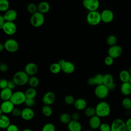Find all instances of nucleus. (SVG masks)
<instances>
[{"label": "nucleus", "mask_w": 131, "mask_h": 131, "mask_svg": "<svg viewBox=\"0 0 131 131\" xmlns=\"http://www.w3.org/2000/svg\"><path fill=\"white\" fill-rule=\"evenodd\" d=\"M82 5L89 12L97 11L100 3L98 0H84L82 2Z\"/></svg>", "instance_id": "obj_10"}, {"label": "nucleus", "mask_w": 131, "mask_h": 131, "mask_svg": "<svg viewBox=\"0 0 131 131\" xmlns=\"http://www.w3.org/2000/svg\"><path fill=\"white\" fill-rule=\"evenodd\" d=\"M8 70V67L6 63H1L0 65V71L2 72H6Z\"/></svg>", "instance_id": "obj_50"}, {"label": "nucleus", "mask_w": 131, "mask_h": 131, "mask_svg": "<svg viewBox=\"0 0 131 131\" xmlns=\"http://www.w3.org/2000/svg\"><path fill=\"white\" fill-rule=\"evenodd\" d=\"M95 108L96 115L100 118L108 116L111 113L110 105L107 102L104 101H101L98 102Z\"/></svg>", "instance_id": "obj_1"}, {"label": "nucleus", "mask_w": 131, "mask_h": 131, "mask_svg": "<svg viewBox=\"0 0 131 131\" xmlns=\"http://www.w3.org/2000/svg\"><path fill=\"white\" fill-rule=\"evenodd\" d=\"M129 82L131 84V75H130V79H129Z\"/></svg>", "instance_id": "obj_59"}, {"label": "nucleus", "mask_w": 131, "mask_h": 131, "mask_svg": "<svg viewBox=\"0 0 131 131\" xmlns=\"http://www.w3.org/2000/svg\"><path fill=\"white\" fill-rule=\"evenodd\" d=\"M10 124L9 118L5 114L0 115V128L6 129Z\"/></svg>", "instance_id": "obj_25"}, {"label": "nucleus", "mask_w": 131, "mask_h": 131, "mask_svg": "<svg viewBox=\"0 0 131 131\" xmlns=\"http://www.w3.org/2000/svg\"><path fill=\"white\" fill-rule=\"evenodd\" d=\"M84 114L86 116L90 118L96 115L95 107H93L92 106L86 107L84 109Z\"/></svg>", "instance_id": "obj_36"}, {"label": "nucleus", "mask_w": 131, "mask_h": 131, "mask_svg": "<svg viewBox=\"0 0 131 131\" xmlns=\"http://www.w3.org/2000/svg\"><path fill=\"white\" fill-rule=\"evenodd\" d=\"M128 71V72L130 74V75H131V66H130L129 68H128V70H127Z\"/></svg>", "instance_id": "obj_56"}, {"label": "nucleus", "mask_w": 131, "mask_h": 131, "mask_svg": "<svg viewBox=\"0 0 131 131\" xmlns=\"http://www.w3.org/2000/svg\"><path fill=\"white\" fill-rule=\"evenodd\" d=\"M122 105L123 107L126 110H131V99L128 97H125L122 100Z\"/></svg>", "instance_id": "obj_35"}, {"label": "nucleus", "mask_w": 131, "mask_h": 131, "mask_svg": "<svg viewBox=\"0 0 131 131\" xmlns=\"http://www.w3.org/2000/svg\"><path fill=\"white\" fill-rule=\"evenodd\" d=\"M4 49L10 53H14L18 51L19 44L14 39L9 38L7 39L4 43Z\"/></svg>", "instance_id": "obj_7"}, {"label": "nucleus", "mask_w": 131, "mask_h": 131, "mask_svg": "<svg viewBox=\"0 0 131 131\" xmlns=\"http://www.w3.org/2000/svg\"><path fill=\"white\" fill-rule=\"evenodd\" d=\"M56 99V95L54 93L51 91L46 92L42 98V102L45 105L50 106L53 104Z\"/></svg>", "instance_id": "obj_13"}, {"label": "nucleus", "mask_w": 131, "mask_h": 131, "mask_svg": "<svg viewBox=\"0 0 131 131\" xmlns=\"http://www.w3.org/2000/svg\"><path fill=\"white\" fill-rule=\"evenodd\" d=\"M86 20L90 25L97 26L101 21L100 13L98 11L89 12L86 15Z\"/></svg>", "instance_id": "obj_4"}, {"label": "nucleus", "mask_w": 131, "mask_h": 131, "mask_svg": "<svg viewBox=\"0 0 131 131\" xmlns=\"http://www.w3.org/2000/svg\"><path fill=\"white\" fill-rule=\"evenodd\" d=\"M8 80L5 78L0 79V89L1 90L6 89L8 86Z\"/></svg>", "instance_id": "obj_45"}, {"label": "nucleus", "mask_w": 131, "mask_h": 131, "mask_svg": "<svg viewBox=\"0 0 131 131\" xmlns=\"http://www.w3.org/2000/svg\"><path fill=\"white\" fill-rule=\"evenodd\" d=\"M113 83H114V80L112 75L107 73L103 75V84L108 87Z\"/></svg>", "instance_id": "obj_27"}, {"label": "nucleus", "mask_w": 131, "mask_h": 131, "mask_svg": "<svg viewBox=\"0 0 131 131\" xmlns=\"http://www.w3.org/2000/svg\"><path fill=\"white\" fill-rule=\"evenodd\" d=\"M59 119L60 122L63 124H68L72 120L71 116L66 113L61 114L59 117Z\"/></svg>", "instance_id": "obj_30"}, {"label": "nucleus", "mask_w": 131, "mask_h": 131, "mask_svg": "<svg viewBox=\"0 0 131 131\" xmlns=\"http://www.w3.org/2000/svg\"><path fill=\"white\" fill-rule=\"evenodd\" d=\"M73 104L75 108L79 111L84 110L87 107V102L86 100L82 98L76 99Z\"/></svg>", "instance_id": "obj_20"}, {"label": "nucleus", "mask_w": 131, "mask_h": 131, "mask_svg": "<svg viewBox=\"0 0 131 131\" xmlns=\"http://www.w3.org/2000/svg\"><path fill=\"white\" fill-rule=\"evenodd\" d=\"M126 130L127 131H131V118H129L126 120L125 122Z\"/></svg>", "instance_id": "obj_49"}, {"label": "nucleus", "mask_w": 131, "mask_h": 131, "mask_svg": "<svg viewBox=\"0 0 131 131\" xmlns=\"http://www.w3.org/2000/svg\"><path fill=\"white\" fill-rule=\"evenodd\" d=\"M60 66L61 68V71L66 74H70L75 71V65L71 61L64 60L63 62Z\"/></svg>", "instance_id": "obj_14"}, {"label": "nucleus", "mask_w": 131, "mask_h": 131, "mask_svg": "<svg viewBox=\"0 0 131 131\" xmlns=\"http://www.w3.org/2000/svg\"><path fill=\"white\" fill-rule=\"evenodd\" d=\"M117 38L115 35H110L106 38V43L110 47H111L117 45Z\"/></svg>", "instance_id": "obj_33"}, {"label": "nucleus", "mask_w": 131, "mask_h": 131, "mask_svg": "<svg viewBox=\"0 0 131 131\" xmlns=\"http://www.w3.org/2000/svg\"><path fill=\"white\" fill-rule=\"evenodd\" d=\"M84 131H93V130H91V129H85Z\"/></svg>", "instance_id": "obj_58"}, {"label": "nucleus", "mask_w": 131, "mask_h": 131, "mask_svg": "<svg viewBox=\"0 0 131 131\" xmlns=\"http://www.w3.org/2000/svg\"><path fill=\"white\" fill-rule=\"evenodd\" d=\"M41 131H56L55 127L53 123H47L43 125Z\"/></svg>", "instance_id": "obj_39"}, {"label": "nucleus", "mask_w": 131, "mask_h": 131, "mask_svg": "<svg viewBox=\"0 0 131 131\" xmlns=\"http://www.w3.org/2000/svg\"><path fill=\"white\" fill-rule=\"evenodd\" d=\"M7 131H19L18 126L14 124H10L6 128Z\"/></svg>", "instance_id": "obj_46"}, {"label": "nucleus", "mask_w": 131, "mask_h": 131, "mask_svg": "<svg viewBox=\"0 0 131 131\" xmlns=\"http://www.w3.org/2000/svg\"><path fill=\"white\" fill-rule=\"evenodd\" d=\"M89 126L92 129H96L99 128L101 124V119L97 115H95L90 118Z\"/></svg>", "instance_id": "obj_19"}, {"label": "nucleus", "mask_w": 131, "mask_h": 131, "mask_svg": "<svg viewBox=\"0 0 131 131\" xmlns=\"http://www.w3.org/2000/svg\"><path fill=\"white\" fill-rule=\"evenodd\" d=\"M123 52L122 47L118 45H116L111 47L108 49V55L113 58L114 59L120 57Z\"/></svg>", "instance_id": "obj_11"}, {"label": "nucleus", "mask_w": 131, "mask_h": 131, "mask_svg": "<svg viewBox=\"0 0 131 131\" xmlns=\"http://www.w3.org/2000/svg\"><path fill=\"white\" fill-rule=\"evenodd\" d=\"M100 131H111V125L106 123H101L99 126Z\"/></svg>", "instance_id": "obj_42"}, {"label": "nucleus", "mask_w": 131, "mask_h": 131, "mask_svg": "<svg viewBox=\"0 0 131 131\" xmlns=\"http://www.w3.org/2000/svg\"><path fill=\"white\" fill-rule=\"evenodd\" d=\"M4 44L0 43V52H2L4 50Z\"/></svg>", "instance_id": "obj_54"}, {"label": "nucleus", "mask_w": 131, "mask_h": 131, "mask_svg": "<svg viewBox=\"0 0 131 131\" xmlns=\"http://www.w3.org/2000/svg\"><path fill=\"white\" fill-rule=\"evenodd\" d=\"M68 128L69 131H81L82 125L78 121H71L68 124Z\"/></svg>", "instance_id": "obj_21"}, {"label": "nucleus", "mask_w": 131, "mask_h": 131, "mask_svg": "<svg viewBox=\"0 0 131 131\" xmlns=\"http://www.w3.org/2000/svg\"><path fill=\"white\" fill-rule=\"evenodd\" d=\"M29 76L24 71H19L16 72L12 78V80L16 85L23 86L28 83Z\"/></svg>", "instance_id": "obj_2"}, {"label": "nucleus", "mask_w": 131, "mask_h": 131, "mask_svg": "<svg viewBox=\"0 0 131 131\" xmlns=\"http://www.w3.org/2000/svg\"><path fill=\"white\" fill-rule=\"evenodd\" d=\"M37 6V11L43 15L44 14L48 12L50 9V5L49 3L45 1L40 2Z\"/></svg>", "instance_id": "obj_22"}, {"label": "nucleus", "mask_w": 131, "mask_h": 131, "mask_svg": "<svg viewBox=\"0 0 131 131\" xmlns=\"http://www.w3.org/2000/svg\"><path fill=\"white\" fill-rule=\"evenodd\" d=\"M5 20L4 18L3 15H2V14H0V29H2L3 25L4 24V23H5Z\"/></svg>", "instance_id": "obj_52"}, {"label": "nucleus", "mask_w": 131, "mask_h": 131, "mask_svg": "<svg viewBox=\"0 0 131 131\" xmlns=\"http://www.w3.org/2000/svg\"><path fill=\"white\" fill-rule=\"evenodd\" d=\"M26 99L25 93L18 91L13 93L10 101L14 104V105H19L24 103Z\"/></svg>", "instance_id": "obj_5"}, {"label": "nucleus", "mask_w": 131, "mask_h": 131, "mask_svg": "<svg viewBox=\"0 0 131 131\" xmlns=\"http://www.w3.org/2000/svg\"><path fill=\"white\" fill-rule=\"evenodd\" d=\"M64 100L66 104L68 105H71L74 104L75 100L74 97L73 96L71 95H68L64 97Z\"/></svg>", "instance_id": "obj_40"}, {"label": "nucleus", "mask_w": 131, "mask_h": 131, "mask_svg": "<svg viewBox=\"0 0 131 131\" xmlns=\"http://www.w3.org/2000/svg\"><path fill=\"white\" fill-rule=\"evenodd\" d=\"M101 21L105 23H110L112 22L114 18L113 12L110 9H104L101 13Z\"/></svg>", "instance_id": "obj_12"}, {"label": "nucleus", "mask_w": 131, "mask_h": 131, "mask_svg": "<svg viewBox=\"0 0 131 131\" xmlns=\"http://www.w3.org/2000/svg\"><path fill=\"white\" fill-rule=\"evenodd\" d=\"M107 88H108L109 91H113V90H115V89L116 88V85H115V83H113V84H112L111 85H110Z\"/></svg>", "instance_id": "obj_53"}, {"label": "nucleus", "mask_w": 131, "mask_h": 131, "mask_svg": "<svg viewBox=\"0 0 131 131\" xmlns=\"http://www.w3.org/2000/svg\"><path fill=\"white\" fill-rule=\"evenodd\" d=\"M25 95L26 98L34 99L37 95V91L35 88L30 87L26 90Z\"/></svg>", "instance_id": "obj_28"}, {"label": "nucleus", "mask_w": 131, "mask_h": 131, "mask_svg": "<svg viewBox=\"0 0 131 131\" xmlns=\"http://www.w3.org/2000/svg\"><path fill=\"white\" fill-rule=\"evenodd\" d=\"M6 21L14 22L17 17V13L16 10L13 9H9L3 15Z\"/></svg>", "instance_id": "obj_18"}, {"label": "nucleus", "mask_w": 131, "mask_h": 131, "mask_svg": "<svg viewBox=\"0 0 131 131\" xmlns=\"http://www.w3.org/2000/svg\"><path fill=\"white\" fill-rule=\"evenodd\" d=\"M24 71L29 76H35L38 71V67L34 62H29L25 66Z\"/></svg>", "instance_id": "obj_16"}, {"label": "nucleus", "mask_w": 131, "mask_h": 131, "mask_svg": "<svg viewBox=\"0 0 131 131\" xmlns=\"http://www.w3.org/2000/svg\"><path fill=\"white\" fill-rule=\"evenodd\" d=\"M80 118V114L77 112H74L72 116H71V119L72 120H74V121H78L79 120Z\"/></svg>", "instance_id": "obj_47"}, {"label": "nucleus", "mask_w": 131, "mask_h": 131, "mask_svg": "<svg viewBox=\"0 0 131 131\" xmlns=\"http://www.w3.org/2000/svg\"><path fill=\"white\" fill-rule=\"evenodd\" d=\"M109 92L108 88L103 84L97 85L94 90L95 95L100 99L106 98L108 95Z\"/></svg>", "instance_id": "obj_6"}, {"label": "nucleus", "mask_w": 131, "mask_h": 131, "mask_svg": "<svg viewBox=\"0 0 131 131\" xmlns=\"http://www.w3.org/2000/svg\"><path fill=\"white\" fill-rule=\"evenodd\" d=\"M1 63H1V60H0V65L1 64Z\"/></svg>", "instance_id": "obj_60"}, {"label": "nucleus", "mask_w": 131, "mask_h": 131, "mask_svg": "<svg viewBox=\"0 0 131 131\" xmlns=\"http://www.w3.org/2000/svg\"><path fill=\"white\" fill-rule=\"evenodd\" d=\"M126 131H127V130H126Z\"/></svg>", "instance_id": "obj_62"}, {"label": "nucleus", "mask_w": 131, "mask_h": 131, "mask_svg": "<svg viewBox=\"0 0 131 131\" xmlns=\"http://www.w3.org/2000/svg\"><path fill=\"white\" fill-rule=\"evenodd\" d=\"M87 82H88V84L90 85H95V82H94V78H93V77H90L88 79V81H87Z\"/></svg>", "instance_id": "obj_51"}, {"label": "nucleus", "mask_w": 131, "mask_h": 131, "mask_svg": "<svg viewBox=\"0 0 131 131\" xmlns=\"http://www.w3.org/2000/svg\"><path fill=\"white\" fill-rule=\"evenodd\" d=\"M2 114H3V113L2 111V110H1V108H0V115H2Z\"/></svg>", "instance_id": "obj_57"}, {"label": "nucleus", "mask_w": 131, "mask_h": 131, "mask_svg": "<svg viewBox=\"0 0 131 131\" xmlns=\"http://www.w3.org/2000/svg\"><path fill=\"white\" fill-rule=\"evenodd\" d=\"M0 108L4 114H8L11 113L14 108V105L10 100L3 101L0 105Z\"/></svg>", "instance_id": "obj_17"}, {"label": "nucleus", "mask_w": 131, "mask_h": 131, "mask_svg": "<svg viewBox=\"0 0 131 131\" xmlns=\"http://www.w3.org/2000/svg\"><path fill=\"white\" fill-rule=\"evenodd\" d=\"M34 112L31 108L26 107L21 110L20 116L24 120L29 121L34 118Z\"/></svg>", "instance_id": "obj_15"}, {"label": "nucleus", "mask_w": 131, "mask_h": 131, "mask_svg": "<svg viewBox=\"0 0 131 131\" xmlns=\"http://www.w3.org/2000/svg\"><path fill=\"white\" fill-rule=\"evenodd\" d=\"M130 114H131V111H130Z\"/></svg>", "instance_id": "obj_61"}, {"label": "nucleus", "mask_w": 131, "mask_h": 131, "mask_svg": "<svg viewBox=\"0 0 131 131\" xmlns=\"http://www.w3.org/2000/svg\"><path fill=\"white\" fill-rule=\"evenodd\" d=\"M24 104L26 105V106L28 107H30L34 106L35 104V101L34 99H29V98H26Z\"/></svg>", "instance_id": "obj_41"}, {"label": "nucleus", "mask_w": 131, "mask_h": 131, "mask_svg": "<svg viewBox=\"0 0 131 131\" xmlns=\"http://www.w3.org/2000/svg\"><path fill=\"white\" fill-rule=\"evenodd\" d=\"M22 131H32V130L31 129H30V128H27L24 129L23 130H22Z\"/></svg>", "instance_id": "obj_55"}, {"label": "nucleus", "mask_w": 131, "mask_h": 131, "mask_svg": "<svg viewBox=\"0 0 131 131\" xmlns=\"http://www.w3.org/2000/svg\"><path fill=\"white\" fill-rule=\"evenodd\" d=\"M114 59L110 57V56L107 55L106 56L104 59V63L107 66H111L114 63Z\"/></svg>", "instance_id": "obj_43"}, {"label": "nucleus", "mask_w": 131, "mask_h": 131, "mask_svg": "<svg viewBox=\"0 0 131 131\" xmlns=\"http://www.w3.org/2000/svg\"><path fill=\"white\" fill-rule=\"evenodd\" d=\"M12 90L7 88L1 90L0 92V97L3 101L10 100L13 94Z\"/></svg>", "instance_id": "obj_23"}, {"label": "nucleus", "mask_w": 131, "mask_h": 131, "mask_svg": "<svg viewBox=\"0 0 131 131\" xmlns=\"http://www.w3.org/2000/svg\"><path fill=\"white\" fill-rule=\"evenodd\" d=\"M121 93L126 96L131 94V84L129 82L122 83L120 86Z\"/></svg>", "instance_id": "obj_24"}, {"label": "nucleus", "mask_w": 131, "mask_h": 131, "mask_svg": "<svg viewBox=\"0 0 131 131\" xmlns=\"http://www.w3.org/2000/svg\"><path fill=\"white\" fill-rule=\"evenodd\" d=\"M95 85H98L103 83V75L101 74H97L93 77Z\"/></svg>", "instance_id": "obj_38"}, {"label": "nucleus", "mask_w": 131, "mask_h": 131, "mask_svg": "<svg viewBox=\"0 0 131 131\" xmlns=\"http://www.w3.org/2000/svg\"><path fill=\"white\" fill-rule=\"evenodd\" d=\"M42 113L46 117H50L52 115L53 110L50 106L44 105L41 108Z\"/></svg>", "instance_id": "obj_32"}, {"label": "nucleus", "mask_w": 131, "mask_h": 131, "mask_svg": "<svg viewBox=\"0 0 131 131\" xmlns=\"http://www.w3.org/2000/svg\"><path fill=\"white\" fill-rule=\"evenodd\" d=\"M16 86V85L15 84V83L14 82V81L12 80H10L8 81L7 88H9V89L13 90L15 88Z\"/></svg>", "instance_id": "obj_48"}, {"label": "nucleus", "mask_w": 131, "mask_h": 131, "mask_svg": "<svg viewBox=\"0 0 131 131\" xmlns=\"http://www.w3.org/2000/svg\"><path fill=\"white\" fill-rule=\"evenodd\" d=\"M1 29L6 35L11 36L16 32L17 26L14 22L5 21Z\"/></svg>", "instance_id": "obj_9"}, {"label": "nucleus", "mask_w": 131, "mask_h": 131, "mask_svg": "<svg viewBox=\"0 0 131 131\" xmlns=\"http://www.w3.org/2000/svg\"><path fill=\"white\" fill-rule=\"evenodd\" d=\"M45 20L44 15L38 11L32 14L30 19L31 26L35 28H38L42 26L45 23Z\"/></svg>", "instance_id": "obj_3"}, {"label": "nucleus", "mask_w": 131, "mask_h": 131, "mask_svg": "<svg viewBox=\"0 0 131 131\" xmlns=\"http://www.w3.org/2000/svg\"><path fill=\"white\" fill-rule=\"evenodd\" d=\"M27 9L28 12L31 14V15L37 12V6L33 3H29L27 6Z\"/></svg>", "instance_id": "obj_37"}, {"label": "nucleus", "mask_w": 131, "mask_h": 131, "mask_svg": "<svg viewBox=\"0 0 131 131\" xmlns=\"http://www.w3.org/2000/svg\"><path fill=\"white\" fill-rule=\"evenodd\" d=\"M130 75H131L128 72L127 70H122L120 72L119 75V79L122 83L129 82Z\"/></svg>", "instance_id": "obj_26"}, {"label": "nucleus", "mask_w": 131, "mask_h": 131, "mask_svg": "<svg viewBox=\"0 0 131 131\" xmlns=\"http://www.w3.org/2000/svg\"><path fill=\"white\" fill-rule=\"evenodd\" d=\"M10 7L9 2L7 0H0V11L6 12Z\"/></svg>", "instance_id": "obj_34"}, {"label": "nucleus", "mask_w": 131, "mask_h": 131, "mask_svg": "<svg viewBox=\"0 0 131 131\" xmlns=\"http://www.w3.org/2000/svg\"><path fill=\"white\" fill-rule=\"evenodd\" d=\"M110 125L111 131H126L125 123L121 119H115Z\"/></svg>", "instance_id": "obj_8"}, {"label": "nucleus", "mask_w": 131, "mask_h": 131, "mask_svg": "<svg viewBox=\"0 0 131 131\" xmlns=\"http://www.w3.org/2000/svg\"><path fill=\"white\" fill-rule=\"evenodd\" d=\"M21 112V110L19 108L14 107V108H13V110L11 112V114L13 116L17 117L20 116Z\"/></svg>", "instance_id": "obj_44"}, {"label": "nucleus", "mask_w": 131, "mask_h": 131, "mask_svg": "<svg viewBox=\"0 0 131 131\" xmlns=\"http://www.w3.org/2000/svg\"><path fill=\"white\" fill-rule=\"evenodd\" d=\"M28 83L31 88L35 89L38 86L39 84V80L38 77L35 76H29Z\"/></svg>", "instance_id": "obj_29"}, {"label": "nucleus", "mask_w": 131, "mask_h": 131, "mask_svg": "<svg viewBox=\"0 0 131 131\" xmlns=\"http://www.w3.org/2000/svg\"><path fill=\"white\" fill-rule=\"evenodd\" d=\"M50 71L53 74H58L61 71V66L58 62H54L50 66Z\"/></svg>", "instance_id": "obj_31"}]
</instances>
